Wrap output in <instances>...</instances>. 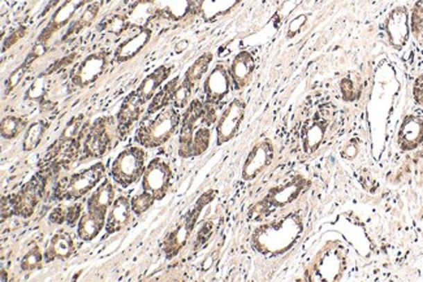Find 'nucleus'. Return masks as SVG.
I'll list each match as a JSON object with an SVG mask.
<instances>
[{
  "mask_svg": "<svg viewBox=\"0 0 423 282\" xmlns=\"http://www.w3.org/2000/svg\"><path fill=\"white\" fill-rule=\"evenodd\" d=\"M46 51H47V44H46V42H43V41H40V42H37L34 44L32 51L28 53V56H26V59H25L24 62L26 64H29V65H32L38 58L42 56L43 53H46Z\"/></svg>",
  "mask_w": 423,
  "mask_h": 282,
  "instance_id": "38",
  "label": "nucleus"
},
{
  "mask_svg": "<svg viewBox=\"0 0 423 282\" xmlns=\"http://www.w3.org/2000/svg\"><path fill=\"white\" fill-rule=\"evenodd\" d=\"M255 69V60L249 51H241L233 58L230 74L236 90H243L250 84Z\"/></svg>",
  "mask_w": 423,
  "mask_h": 282,
  "instance_id": "18",
  "label": "nucleus"
},
{
  "mask_svg": "<svg viewBox=\"0 0 423 282\" xmlns=\"http://www.w3.org/2000/svg\"><path fill=\"white\" fill-rule=\"evenodd\" d=\"M146 166V151L144 147L128 146L111 163L110 177L119 186L127 188L142 179Z\"/></svg>",
  "mask_w": 423,
  "mask_h": 282,
  "instance_id": "3",
  "label": "nucleus"
},
{
  "mask_svg": "<svg viewBox=\"0 0 423 282\" xmlns=\"http://www.w3.org/2000/svg\"><path fill=\"white\" fill-rule=\"evenodd\" d=\"M326 123L325 121H314L307 127L304 134V150L307 152H314L320 146L325 134H326Z\"/></svg>",
  "mask_w": 423,
  "mask_h": 282,
  "instance_id": "28",
  "label": "nucleus"
},
{
  "mask_svg": "<svg viewBox=\"0 0 423 282\" xmlns=\"http://www.w3.org/2000/svg\"><path fill=\"white\" fill-rule=\"evenodd\" d=\"M89 1L90 0H67L63 6L53 13V19L49 24V26L41 34L40 41L47 42L51 38L53 33L58 32L59 29L63 28L64 25H67L68 21H71V19L74 17L76 11Z\"/></svg>",
  "mask_w": 423,
  "mask_h": 282,
  "instance_id": "21",
  "label": "nucleus"
},
{
  "mask_svg": "<svg viewBox=\"0 0 423 282\" xmlns=\"http://www.w3.org/2000/svg\"><path fill=\"white\" fill-rule=\"evenodd\" d=\"M108 65V53L105 51L87 55L83 62L74 65L71 72V82L77 87H87L105 73Z\"/></svg>",
  "mask_w": 423,
  "mask_h": 282,
  "instance_id": "10",
  "label": "nucleus"
},
{
  "mask_svg": "<svg viewBox=\"0 0 423 282\" xmlns=\"http://www.w3.org/2000/svg\"><path fill=\"white\" fill-rule=\"evenodd\" d=\"M41 178L33 177L24 188L15 195H12L13 213L24 219L32 218L34 211L40 203V195L42 191Z\"/></svg>",
  "mask_w": 423,
  "mask_h": 282,
  "instance_id": "13",
  "label": "nucleus"
},
{
  "mask_svg": "<svg viewBox=\"0 0 423 282\" xmlns=\"http://www.w3.org/2000/svg\"><path fill=\"white\" fill-rule=\"evenodd\" d=\"M246 105L241 99H233L224 109L216 124V145L223 146L239 134L245 117Z\"/></svg>",
  "mask_w": 423,
  "mask_h": 282,
  "instance_id": "9",
  "label": "nucleus"
},
{
  "mask_svg": "<svg viewBox=\"0 0 423 282\" xmlns=\"http://www.w3.org/2000/svg\"><path fill=\"white\" fill-rule=\"evenodd\" d=\"M386 33L388 37V42L393 49L402 50L409 39L411 25H409V15L405 7H397L390 13L386 20Z\"/></svg>",
  "mask_w": 423,
  "mask_h": 282,
  "instance_id": "14",
  "label": "nucleus"
},
{
  "mask_svg": "<svg viewBox=\"0 0 423 282\" xmlns=\"http://www.w3.org/2000/svg\"><path fill=\"white\" fill-rule=\"evenodd\" d=\"M193 90H194V87L182 80V82L179 84L178 89H176V91H175L173 100H172V105L176 107L178 109H180V108H187V107L189 105V103H191V96Z\"/></svg>",
  "mask_w": 423,
  "mask_h": 282,
  "instance_id": "35",
  "label": "nucleus"
},
{
  "mask_svg": "<svg viewBox=\"0 0 423 282\" xmlns=\"http://www.w3.org/2000/svg\"><path fill=\"white\" fill-rule=\"evenodd\" d=\"M142 105H145L141 102L136 91H132L130 94H128L126 99L123 100L116 115L117 136H120L121 139L130 133L132 127L144 114Z\"/></svg>",
  "mask_w": 423,
  "mask_h": 282,
  "instance_id": "15",
  "label": "nucleus"
},
{
  "mask_svg": "<svg viewBox=\"0 0 423 282\" xmlns=\"http://www.w3.org/2000/svg\"><path fill=\"white\" fill-rule=\"evenodd\" d=\"M212 198H214V191H209V193L203 194L201 198L198 199L197 204L166 236V238L163 240V245H162V249H163L166 256L169 259L175 258L182 250V247L187 245V242L191 237V231L196 227V222L200 218L202 209L207 203H210Z\"/></svg>",
  "mask_w": 423,
  "mask_h": 282,
  "instance_id": "5",
  "label": "nucleus"
},
{
  "mask_svg": "<svg viewBox=\"0 0 423 282\" xmlns=\"http://www.w3.org/2000/svg\"><path fill=\"white\" fill-rule=\"evenodd\" d=\"M423 116L408 115L400 126L399 132V145L402 150H414L422 143Z\"/></svg>",
  "mask_w": 423,
  "mask_h": 282,
  "instance_id": "19",
  "label": "nucleus"
},
{
  "mask_svg": "<svg viewBox=\"0 0 423 282\" xmlns=\"http://www.w3.org/2000/svg\"><path fill=\"white\" fill-rule=\"evenodd\" d=\"M25 32H26V28H20L19 30H16V32L12 33L11 35L6 39V42H4V47H3V51L7 49H10L11 46H13L15 43H17L19 39H21L22 37L25 35Z\"/></svg>",
  "mask_w": 423,
  "mask_h": 282,
  "instance_id": "42",
  "label": "nucleus"
},
{
  "mask_svg": "<svg viewBox=\"0 0 423 282\" xmlns=\"http://www.w3.org/2000/svg\"><path fill=\"white\" fill-rule=\"evenodd\" d=\"M173 172L169 163L162 157L150 160L142 176V190L150 193L157 200L166 198L172 185Z\"/></svg>",
  "mask_w": 423,
  "mask_h": 282,
  "instance_id": "8",
  "label": "nucleus"
},
{
  "mask_svg": "<svg viewBox=\"0 0 423 282\" xmlns=\"http://www.w3.org/2000/svg\"><path fill=\"white\" fill-rule=\"evenodd\" d=\"M343 155L345 157H348V159H353V157L357 155V147L354 146V145H350V146L347 147V148L343 151Z\"/></svg>",
  "mask_w": 423,
  "mask_h": 282,
  "instance_id": "43",
  "label": "nucleus"
},
{
  "mask_svg": "<svg viewBox=\"0 0 423 282\" xmlns=\"http://www.w3.org/2000/svg\"><path fill=\"white\" fill-rule=\"evenodd\" d=\"M28 125V121L20 116H6L1 120L0 133L4 139H13L20 136L22 130Z\"/></svg>",
  "mask_w": 423,
  "mask_h": 282,
  "instance_id": "29",
  "label": "nucleus"
},
{
  "mask_svg": "<svg viewBox=\"0 0 423 282\" xmlns=\"http://www.w3.org/2000/svg\"><path fill=\"white\" fill-rule=\"evenodd\" d=\"M340 87H341L343 98L345 100H352L354 98V86H353V81L350 78H343L341 82H340Z\"/></svg>",
  "mask_w": 423,
  "mask_h": 282,
  "instance_id": "40",
  "label": "nucleus"
},
{
  "mask_svg": "<svg viewBox=\"0 0 423 282\" xmlns=\"http://www.w3.org/2000/svg\"><path fill=\"white\" fill-rule=\"evenodd\" d=\"M151 30L148 29H142L132 38H129L128 41L121 43L114 53V59L119 64L127 63L129 60H132L133 58H136L138 53H141V50H144L146 47L148 41L151 39Z\"/></svg>",
  "mask_w": 423,
  "mask_h": 282,
  "instance_id": "23",
  "label": "nucleus"
},
{
  "mask_svg": "<svg viewBox=\"0 0 423 282\" xmlns=\"http://www.w3.org/2000/svg\"><path fill=\"white\" fill-rule=\"evenodd\" d=\"M180 84V77H175L172 80H169L167 84L162 86L158 90V93L154 95V98L150 100V105L146 111V115H154L159 112L160 109L172 105L173 100V95L178 89V86Z\"/></svg>",
  "mask_w": 423,
  "mask_h": 282,
  "instance_id": "25",
  "label": "nucleus"
},
{
  "mask_svg": "<svg viewBox=\"0 0 423 282\" xmlns=\"http://www.w3.org/2000/svg\"><path fill=\"white\" fill-rule=\"evenodd\" d=\"M29 68H31L29 64L22 62L21 65H20L19 68H16V69L10 74V77L7 78V81H6V84H4V95H6V96H8V95L11 94L12 91L16 89V86L21 82L22 78L25 77V74L29 71Z\"/></svg>",
  "mask_w": 423,
  "mask_h": 282,
  "instance_id": "36",
  "label": "nucleus"
},
{
  "mask_svg": "<svg viewBox=\"0 0 423 282\" xmlns=\"http://www.w3.org/2000/svg\"><path fill=\"white\" fill-rule=\"evenodd\" d=\"M111 120L108 117H102L96 120L90 126H83L80 132V155L83 159H99L106 154L111 146V136L108 132Z\"/></svg>",
  "mask_w": 423,
  "mask_h": 282,
  "instance_id": "6",
  "label": "nucleus"
},
{
  "mask_svg": "<svg viewBox=\"0 0 423 282\" xmlns=\"http://www.w3.org/2000/svg\"><path fill=\"white\" fill-rule=\"evenodd\" d=\"M307 20V15H300V16H297L295 20H292L289 24V28H288V38H293L295 35L301 32V29L305 25Z\"/></svg>",
  "mask_w": 423,
  "mask_h": 282,
  "instance_id": "39",
  "label": "nucleus"
},
{
  "mask_svg": "<svg viewBox=\"0 0 423 282\" xmlns=\"http://www.w3.org/2000/svg\"><path fill=\"white\" fill-rule=\"evenodd\" d=\"M47 129H49V123L44 120H38L32 123L26 127L25 136L22 139V150L25 152H31L40 146Z\"/></svg>",
  "mask_w": 423,
  "mask_h": 282,
  "instance_id": "26",
  "label": "nucleus"
},
{
  "mask_svg": "<svg viewBox=\"0 0 423 282\" xmlns=\"http://www.w3.org/2000/svg\"><path fill=\"white\" fill-rule=\"evenodd\" d=\"M74 254V242L71 234L60 231L53 236L43 252L44 261H68Z\"/></svg>",
  "mask_w": 423,
  "mask_h": 282,
  "instance_id": "22",
  "label": "nucleus"
},
{
  "mask_svg": "<svg viewBox=\"0 0 423 282\" xmlns=\"http://www.w3.org/2000/svg\"><path fill=\"white\" fill-rule=\"evenodd\" d=\"M133 215L135 213L132 211L130 199L126 195L117 197L107 213L106 228H105L107 234H115L117 231L124 229L130 224Z\"/></svg>",
  "mask_w": 423,
  "mask_h": 282,
  "instance_id": "16",
  "label": "nucleus"
},
{
  "mask_svg": "<svg viewBox=\"0 0 423 282\" xmlns=\"http://www.w3.org/2000/svg\"><path fill=\"white\" fill-rule=\"evenodd\" d=\"M49 76L50 74L42 73L26 90L25 98L29 100H41L46 91H47V85H49Z\"/></svg>",
  "mask_w": 423,
  "mask_h": 282,
  "instance_id": "34",
  "label": "nucleus"
},
{
  "mask_svg": "<svg viewBox=\"0 0 423 282\" xmlns=\"http://www.w3.org/2000/svg\"><path fill=\"white\" fill-rule=\"evenodd\" d=\"M232 80L230 69L224 64H218L205 80L203 93L207 105H219L231 93Z\"/></svg>",
  "mask_w": 423,
  "mask_h": 282,
  "instance_id": "11",
  "label": "nucleus"
},
{
  "mask_svg": "<svg viewBox=\"0 0 423 282\" xmlns=\"http://www.w3.org/2000/svg\"><path fill=\"white\" fill-rule=\"evenodd\" d=\"M214 55L212 53H206L201 55L194 63L191 64L188 68V71L185 72L184 76V81L196 87V85L198 84L203 78V76L207 73L209 67L212 64Z\"/></svg>",
  "mask_w": 423,
  "mask_h": 282,
  "instance_id": "27",
  "label": "nucleus"
},
{
  "mask_svg": "<svg viewBox=\"0 0 423 282\" xmlns=\"http://www.w3.org/2000/svg\"><path fill=\"white\" fill-rule=\"evenodd\" d=\"M413 95H414L415 102L418 105H423V74L415 80L414 87H413Z\"/></svg>",
  "mask_w": 423,
  "mask_h": 282,
  "instance_id": "41",
  "label": "nucleus"
},
{
  "mask_svg": "<svg viewBox=\"0 0 423 282\" xmlns=\"http://www.w3.org/2000/svg\"><path fill=\"white\" fill-rule=\"evenodd\" d=\"M411 30L417 42L423 47V0H420L413 8Z\"/></svg>",
  "mask_w": 423,
  "mask_h": 282,
  "instance_id": "33",
  "label": "nucleus"
},
{
  "mask_svg": "<svg viewBox=\"0 0 423 282\" xmlns=\"http://www.w3.org/2000/svg\"><path fill=\"white\" fill-rule=\"evenodd\" d=\"M83 216V204L77 203L71 207H67V215H65V222L69 227H74L78 224V221Z\"/></svg>",
  "mask_w": 423,
  "mask_h": 282,
  "instance_id": "37",
  "label": "nucleus"
},
{
  "mask_svg": "<svg viewBox=\"0 0 423 282\" xmlns=\"http://www.w3.org/2000/svg\"><path fill=\"white\" fill-rule=\"evenodd\" d=\"M181 115L169 105L154 115H146L135 133V141L144 148H158L169 142L180 127Z\"/></svg>",
  "mask_w": 423,
  "mask_h": 282,
  "instance_id": "2",
  "label": "nucleus"
},
{
  "mask_svg": "<svg viewBox=\"0 0 423 282\" xmlns=\"http://www.w3.org/2000/svg\"><path fill=\"white\" fill-rule=\"evenodd\" d=\"M188 46H189V42H188L187 39H184V41H180V42L176 43V46H175V53H184V51L188 49Z\"/></svg>",
  "mask_w": 423,
  "mask_h": 282,
  "instance_id": "44",
  "label": "nucleus"
},
{
  "mask_svg": "<svg viewBox=\"0 0 423 282\" xmlns=\"http://www.w3.org/2000/svg\"><path fill=\"white\" fill-rule=\"evenodd\" d=\"M98 11H99V3H93V4H90V6L85 10L84 13L81 15V17H80L77 21L72 24V26L69 28L68 34H67L65 37H68V35H71V34H74V33H80V30H83L84 28L89 26V25L93 22V20L96 19Z\"/></svg>",
  "mask_w": 423,
  "mask_h": 282,
  "instance_id": "32",
  "label": "nucleus"
},
{
  "mask_svg": "<svg viewBox=\"0 0 423 282\" xmlns=\"http://www.w3.org/2000/svg\"><path fill=\"white\" fill-rule=\"evenodd\" d=\"M157 199L154 198L148 191L139 193L137 195L130 198V204H132V211L136 216H142L148 212V209L154 206Z\"/></svg>",
  "mask_w": 423,
  "mask_h": 282,
  "instance_id": "30",
  "label": "nucleus"
},
{
  "mask_svg": "<svg viewBox=\"0 0 423 282\" xmlns=\"http://www.w3.org/2000/svg\"><path fill=\"white\" fill-rule=\"evenodd\" d=\"M105 176L106 166L102 161H98L92 167L60 179L55 188V197L59 200H77L84 198L85 195H87L105 179Z\"/></svg>",
  "mask_w": 423,
  "mask_h": 282,
  "instance_id": "4",
  "label": "nucleus"
},
{
  "mask_svg": "<svg viewBox=\"0 0 423 282\" xmlns=\"http://www.w3.org/2000/svg\"><path fill=\"white\" fill-rule=\"evenodd\" d=\"M216 105L193 99L181 118L179 155L184 159L201 157L212 142L210 125L216 121Z\"/></svg>",
  "mask_w": 423,
  "mask_h": 282,
  "instance_id": "1",
  "label": "nucleus"
},
{
  "mask_svg": "<svg viewBox=\"0 0 423 282\" xmlns=\"http://www.w3.org/2000/svg\"><path fill=\"white\" fill-rule=\"evenodd\" d=\"M43 261H44V255H43L42 251L38 246H35L22 256L20 268L24 272L34 271V270L42 267Z\"/></svg>",
  "mask_w": 423,
  "mask_h": 282,
  "instance_id": "31",
  "label": "nucleus"
},
{
  "mask_svg": "<svg viewBox=\"0 0 423 282\" xmlns=\"http://www.w3.org/2000/svg\"><path fill=\"white\" fill-rule=\"evenodd\" d=\"M274 160V146L268 139H264L254 145L243 163V179L253 181L264 170L271 166Z\"/></svg>",
  "mask_w": 423,
  "mask_h": 282,
  "instance_id": "12",
  "label": "nucleus"
},
{
  "mask_svg": "<svg viewBox=\"0 0 423 282\" xmlns=\"http://www.w3.org/2000/svg\"><path fill=\"white\" fill-rule=\"evenodd\" d=\"M114 181L110 178H105L92 193L87 199V211L96 213L99 216L107 218V213L111 206L115 202V186Z\"/></svg>",
  "mask_w": 423,
  "mask_h": 282,
  "instance_id": "17",
  "label": "nucleus"
},
{
  "mask_svg": "<svg viewBox=\"0 0 423 282\" xmlns=\"http://www.w3.org/2000/svg\"><path fill=\"white\" fill-rule=\"evenodd\" d=\"M171 72H172V67L163 64L142 80L136 93L144 105L150 102L154 98V95L158 93L159 89L167 81Z\"/></svg>",
  "mask_w": 423,
  "mask_h": 282,
  "instance_id": "20",
  "label": "nucleus"
},
{
  "mask_svg": "<svg viewBox=\"0 0 423 282\" xmlns=\"http://www.w3.org/2000/svg\"><path fill=\"white\" fill-rule=\"evenodd\" d=\"M307 186V181L305 178L296 177L292 181L283 184L280 186L271 188L265 198L262 199L259 203L255 204L253 212L257 218H262L268 215L271 211L276 209H282L286 204L292 203L293 200L298 198V195L304 191V188Z\"/></svg>",
  "mask_w": 423,
  "mask_h": 282,
  "instance_id": "7",
  "label": "nucleus"
},
{
  "mask_svg": "<svg viewBox=\"0 0 423 282\" xmlns=\"http://www.w3.org/2000/svg\"><path fill=\"white\" fill-rule=\"evenodd\" d=\"M106 219L107 218L99 216L90 211L83 213L81 219L77 224V234L80 240L84 242L96 240L101 234V231L106 228Z\"/></svg>",
  "mask_w": 423,
  "mask_h": 282,
  "instance_id": "24",
  "label": "nucleus"
}]
</instances>
